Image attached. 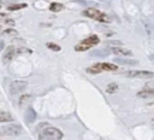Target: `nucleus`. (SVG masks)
<instances>
[{
  "label": "nucleus",
  "mask_w": 154,
  "mask_h": 140,
  "mask_svg": "<svg viewBox=\"0 0 154 140\" xmlns=\"http://www.w3.org/2000/svg\"><path fill=\"white\" fill-rule=\"evenodd\" d=\"M63 133L54 127H47L38 134V140H61Z\"/></svg>",
  "instance_id": "nucleus-1"
},
{
  "label": "nucleus",
  "mask_w": 154,
  "mask_h": 140,
  "mask_svg": "<svg viewBox=\"0 0 154 140\" xmlns=\"http://www.w3.org/2000/svg\"><path fill=\"white\" fill-rule=\"evenodd\" d=\"M99 41H100V39H99L97 35H90L89 37H87V39L82 40L79 43H77V45L75 46V49L78 51V52L88 51L89 48H91V47H94L95 45H97Z\"/></svg>",
  "instance_id": "nucleus-2"
},
{
  "label": "nucleus",
  "mask_w": 154,
  "mask_h": 140,
  "mask_svg": "<svg viewBox=\"0 0 154 140\" xmlns=\"http://www.w3.org/2000/svg\"><path fill=\"white\" fill-rule=\"evenodd\" d=\"M83 14L87 16V17H89V18L96 19L97 22H102V23H109V21H111L109 17L106 13H103V12L96 10V8H87L83 12Z\"/></svg>",
  "instance_id": "nucleus-3"
},
{
  "label": "nucleus",
  "mask_w": 154,
  "mask_h": 140,
  "mask_svg": "<svg viewBox=\"0 0 154 140\" xmlns=\"http://www.w3.org/2000/svg\"><path fill=\"white\" fill-rule=\"evenodd\" d=\"M22 133V127L18 124H10L1 127V134L2 135H10V136H17Z\"/></svg>",
  "instance_id": "nucleus-4"
},
{
  "label": "nucleus",
  "mask_w": 154,
  "mask_h": 140,
  "mask_svg": "<svg viewBox=\"0 0 154 140\" xmlns=\"http://www.w3.org/2000/svg\"><path fill=\"white\" fill-rule=\"evenodd\" d=\"M26 86H28L26 81H22V80L18 81V80H16V81H12V82L10 83L8 89H10V93H11V94H17V93L24 91V89L26 88Z\"/></svg>",
  "instance_id": "nucleus-5"
},
{
  "label": "nucleus",
  "mask_w": 154,
  "mask_h": 140,
  "mask_svg": "<svg viewBox=\"0 0 154 140\" xmlns=\"http://www.w3.org/2000/svg\"><path fill=\"white\" fill-rule=\"evenodd\" d=\"M128 77H135V78H152L154 76L153 72L146 71V70H131L125 74Z\"/></svg>",
  "instance_id": "nucleus-6"
},
{
  "label": "nucleus",
  "mask_w": 154,
  "mask_h": 140,
  "mask_svg": "<svg viewBox=\"0 0 154 140\" xmlns=\"http://www.w3.org/2000/svg\"><path fill=\"white\" fill-rule=\"evenodd\" d=\"M142 25L144 28V31H146L148 39L154 40V27H153V24L147 18H142Z\"/></svg>",
  "instance_id": "nucleus-7"
},
{
  "label": "nucleus",
  "mask_w": 154,
  "mask_h": 140,
  "mask_svg": "<svg viewBox=\"0 0 154 140\" xmlns=\"http://www.w3.org/2000/svg\"><path fill=\"white\" fill-rule=\"evenodd\" d=\"M16 48L13 47V46H10L6 51H5V53L2 54V63L4 64H7L10 60H12V58L14 57V54H16Z\"/></svg>",
  "instance_id": "nucleus-8"
},
{
  "label": "nucleus",
  "mask_w": 154,
  "mask_h": 140,
  "mask_svg": "<svg viewBox=\"0 0 154 140\" xmlns=\"http://www.w3.org/2000/svg\"><path fill=\"white\" fill-rule=\"evenodd\" d=\"M96 69H99L100 71H103V70H107V71H114L117 70V65L113 64V63H97L94 65Z\"/></svg>",
  "instance_id": "nucleus-9"
},
{
  "label": "nucleus",
  "mask_w": 154,
  "mask_h": 140,
  "mask_svg": "<svg viewBox=\"0 0 154 140\" xmlns=\"http://www.w3.org/2000/svg\"><path fill=\"white\" fill-rule=\"evenodd\" d=\"M24 118H25V123H32L35 119H36V112L32 107H28L26 111H25V115H24Z\"/></svg>",
  "instance_id": "nucleus-10"
},
{
  "label": "nucleus",
  "mask_w": 154,
  "mask_h": 140,
  "mask_svg": "<svg viewBox=\"0 0 154 140\" xmlns=\"http://www.w3.org/2000/svg\"><path fill=\"white\" fill-rule=\"evenodd\" d=\"M109 51H105V49H95V51H91L90 52V56L91 57H100V58H106L109 56Z\"/></svg>",
  "instance_id": "nucleus-11"
},
{
  "label": "nucleus",
  "mask_w": 154,
  "mask_h": 140,
  "mask_svg": "<svg viewBox=\"0 0 154 140\" xmlns=\"http://www.w3.org/2000/svg\"><path fill=\"white\" fill-rule=\"evenodd\" d=\"M138 98H150L154 97V89H148V88H143L141 92L137 93Z\"/></svg>",
  "instance_id": "nucleus-12"
},
{
  "label": "nucleus",
  "mask_w": 154,
  "mask_h": 140,
  "mask_svg": "<svg viewBox=\"0 0 154 140\" xmlns=\"http://www.w3.org/2000/svg\"><path fill=\"white\" fill-rule=\"evenodd\" d=\"M114 62L119 63V64H125V65H137L138 64L137 60H131V59H125V58H116Z\"/></svg>",
  "instance_id": "nucleus-13"
},
{
  "label": "nucleus",
  "mask_w": 154,
  "mask_h": 140,
  "mask_svg": "<svg viewBox=\"0 0 154 140\" xmlns=\"http://www.w3.org/2000/svg\"><path fill=\"white\" fill-rule=\"evenodd\" d=\"M111 51H112L113 53H116V54H123V56H131V54H132V52H131L130 49H124V48L113 47Z\"/></svg>",
  "instance_id": "nucleus-14"
},
{
  "label": "nucleus",
  "mask_w": 154,
  "mask_h": 140,
  "mask_svg": "<svg viewBox=\"0 0 154 140\" xmlns=\"http://www.w3.org/2000/svg\"><path fill=\"white\" fill-rule=\"evenodd\" d=\"M0 121L1 122H10V121H13V117L12 115L5 112V111H1L0 112Z\"/></svg>",
  "instance_id": "nucleus-15"
},
{
  "label": "nucleus",
  "mask_w": 154,
  "mask_h": 140,
  "mask_svg": "<svg viewBox=\"0 0 154 140\" xmlns=\"http://www.w3.org/2000/svg\"><path fill=\"white\" fill-rule=\"evenodd\" d=\"M63 8H64V6H63L61 4H58V2H52L51 6H49V10H51L52 12H59V11H61Z\"/></svg>",
  "instance_id": "nucleus-16"
},
{
  "label": "nucleus",
  "mask_w": 154,
  "mask_h": 140,
  "mask_svg": "<svg viewBox=\"0 0 154 140\" xmlns=\"http://www.w3.org/2000/svg\"><path fill=\"white\" fill-rule=\"evenodd\" d=\"M118 89V86L116 84V83H109V84H107V87H106V92L107 93H116V91Z\"/></svg>",
  "instance_id": "nucleus-17"
},
{
  "label": "nucleus",
  "mask_w": 154,
  "mask_h": 140,
  "mask_svg": "<svg viewBox=\"0 0 154 140\" xmlns=\"http://www.w3.org/2000/svg\"><path fill=\"white\" fill-rule=\"evenodd\" d=\"M25 6H26L25 4H16V5H11V6H8V10H10V11H14V10L24 8Z\"/></svg>",
  "instance_id": "nucleus-18"
},
{
  "label": "nucleus",
  "mask_w": 154,
  "mask_h": 140,
  "mask_svg": "<svg viewBox=\"0 0 154 140\" xmlns=\"http://www.w3.org/2000/svg\"><path fill=\"white\" fill-rule=\"evenodd\" d=\"M47 47L51 48V49L54 51V52L60 51V46H58V45H55V43H53V42H48V43H47Z\"/></svg>",
  "instance_id": "nucleus-19"
},
{
  "label": "nucleus",
  "mask_w": 154,
  "mask_h": 140,
  "mask_svg": "<svg viewBox=\"0 0 154 140\" xmlns=\"http://www.w3.org/2000/svg\"><path fill=\"white\" fill-rule=\"evenodd\" d=\"M87 72H90V74H99V72H101L99 69H96L95 66H91V68H88L87 69Z\"/></svg>",
  "instance_id": "nucleus-20"
},
{
  "label": "nucleus",
  "mask_w": 154,
  "mask_h": 140,
  "mask_svg": "<svg viewBox=\"0 0 154 140\" xmlns=\"http://www.w3.org/2000/svg\"><path fill=\"white\" fill-rule=\"evenodd\" d=\"M144 88H148V89H154V80H153V81L147 82V83H146V86H144Z\"/></svg>",
  "instance_id": "nucleus-21"
},
{
  "label": "nucleus",
  "mask_w": 154,
  "mask_h": 140,
  "mask_svg": "<svg viewBox=\"0 0 154 140\" xmlns=\"http://www.w3.org/2000/svg\"><path fill=\"white\" fill-rule=\"evenodd\" d=\"M28 98H29V95H23V97L20 98V100H19V105H23V103H24V101H26V100H28Z\"/></svg>",
  "instance_id": "nucleus-22"
},
{
  "label": "nucleus",
  "mask_w": 154,
  "mask_h": 140,
  "mask_svg": "<svg viewBox=\"0 0 154 140\" xmlns=\"http://www.w3.org/2000/svg\"><path fill=\"white\" fill-rule=\"evenodd\" d=\"M4 34H16V30H13V29H6L4 31Z\"/></svg>",
  "instance_id": "nucleus-23"
},
{
  "label": "nucleus",
  "mask_w": 154,
  "mask_h": 140,
  "mask_svg": "<svg viewBox=\"0 0 154 140\" xmlns=\"http://www.w3.org/2000/svg\"><path fill=\"white\" fill-rule=\"evenodd\" d=\"M107 43H108V45H122L119 41H116V42H114V41H108Z\"/></svg>",
  "instance_id": "nucleus-24"
},
{
  "label": "nucleus",
  "mask_w": 154,
  "mask_h": 140,
  "mask_svg": "<svg viewBox=\"0 0 154 140\" xmlns=\"http://www.w3.org/2000/svg\"><path fill=\"white\" fill-rule=\"evenodd\" d=\"M149 59H150V62H152V63H153V64H154V53H153V54H150V56H149Z\"/></svg>",
  "instance_id": "nucleus-25"
},
{
  "label": "nucleus",
  "mask_w": 154,
  "mask_h": 140,
  "mask_svg": "<svg viewBox=\"0 0 154 140\" xmlns=\"http://www.w3.org/2000/svg\"><path fill=\"white\" fill-rule=\"evenodd\" d=\"M5 23H7V24H14V22H13L12 19H7V21H6Z\"/></svg>",
  "instance_id": "nucleus-26"
},
{
  "label": "nucleus",
  "mask_w": 154,
  "mask_h": 140,
  "mask_svg": "<svg viewBox=\"0 0 154 140\" xmlns=\"http://www.w3.org/2000/svg\"><path fill=\"white\" fill-rule=\"evenodd\" d=\"M0 46H1V49H4V41H1V45Z\"/></svg>",
  "instance_id": "nucleus-27"
},
{
  "label": "nucleus",
  "mask_w": 154,
  "mask_h": 140,
  "mask_svg": "<svg viewBox=\"0 0 154 140\" xmlns=\"http://www.w3.org/2000/svg\"><path fill=\"white\" fill-rule=\"evenodd\" d=\"M100 1H102V0H100Z\"/></svg>",
  "instance_id": "nucleus-28"
}]
</instances>
